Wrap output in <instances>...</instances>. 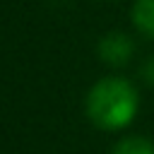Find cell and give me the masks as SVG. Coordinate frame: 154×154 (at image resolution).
Listing matches in <instances>:
<instances>
[{"label":"cell","instance_id":"6da1fadb","mask_svg":"<svg viewBox=\"0 0 154 154\" xmlns=\"http://www.w3.org/2000/svg\"><path fill=\"white\" fill-rule=\"evenodd\" d=\"M87 116L101 130H123L128 128L140 111L137 87L118 75L101 77L87 94Z\"/></svg>","mask_w":154,"mask_h":154},{"label":"cell","instance_id":"7a4b0ae2","mask_svg":"<svg viewBox=\"0 0 154 154\" xmlns=\"http://www.w3.org/2000/svg\"><path fill=\"white\" fill-rule=\"evenodd\" d=\"M96 53H99V58H101L106 65H111V67H123V65H128V63L132 60V55H135V41H132V36L125 34V31H108V34H103V36L99 38Z\"/></svg>","mask_w":154,"mask_h":154},{"label":"cell","instance_id":"3957f363","mask_svg":"<svg viewBox=\"0 0 154 154\" xmlns=\"http://www.w3.org/2000/svg\"><path fill=\"white\" fill-rule=\"evenodd\" d=\"M130 22L144 38L154 41V0H135L130 7Z\"/></svg>","mask_w":154,"mask_h":154},{"label":"cell","instance_id":"277c9868","mask_svg":"<svg viewBox=\"0 0 154 154\" xmlns=\"http://www.w3.org/2000/svg\"><path fill=\"white\" fill-rule=\"evenodd\" d=\"M111 154H154V142L144 135H125L116 142Z\"/></svg>","mask_w":154,"mask_h":154},{"label":"cell","instance_id":"5b68a950","mask_svg":"<svg viewBox=\"0 0 154 154\" xmlns=\"http://www.w3.org/2000/svg\"><path fill=\"white\" fill-rule=\"evenodd\" d=\"M140 77H142L144 84L154 87V55H149V58L140 65Z\"/></svg>","mask_w":154,"mask_h":154}]
</instances>
